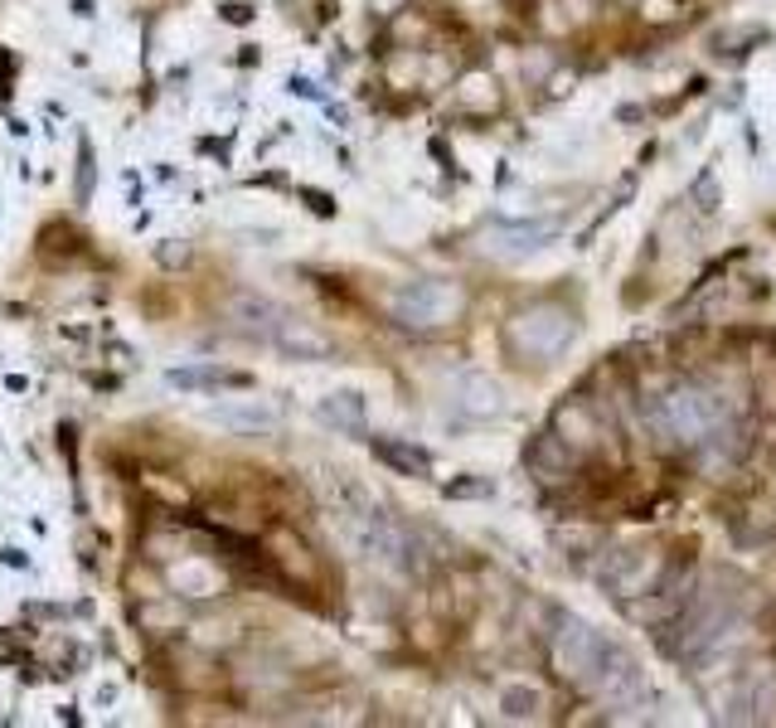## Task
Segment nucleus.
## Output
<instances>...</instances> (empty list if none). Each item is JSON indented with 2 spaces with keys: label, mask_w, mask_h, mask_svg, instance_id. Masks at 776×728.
Instances as JSON below:
<instances>
[{
  "label": "nucleus",
  "mask_w": 776,
  "mask_h": 728,
  "mask_svg": "<svg viewBox=\"0 0 776 728\" xmlns=\"http://www.w3.org/2000/svg\"><path fill=\"white\" fill-rule=\"evenodd\" d=\"M204 423H214V428H224V432H238V437H267L282 428V413L263 399H233V403H214V409L204 413Z\"/></svg>",
  "instance_id": "nucleus-10"
},
{
  "label": "nucleus",
  "mask_w": 776,
  "mask_h": 728,
  "mask_svg": "<svg viewBox=\"0 0 776 728\" xmlns=\"http://www.w3.org/2000/svg\"><path fill=\"white\" fill-rule=\"evenodd\" d=\"M369 447H374V456L389 466V472L412 476V481H428V476H432V456L422 452V447L403 442V437H374Z\"/></svg>",
  "instance_id": "nucleus-13"
},
{
  "label": "nucleus",
  "mask_w": 776,
  "mask_h": 728,
  "mask_svg": "<svg viewBox=\"0 0 776 728\" xmlns=\"http://www.w3.org/2000/svg\"><path fill=\"white\" fill-rule=\"evenodd\" d=\"M272 350H282L287 360H302V364H310V360H330V355H335V346H330V340L320 336V330L310 326V321L292 316V311H287L282 330L272 336Z\"/></svg>",
  "instance_id": "nucleus-12"
},
{
  "label": "nucleus",
  "mask_w": 776,
  "mask_h": 728,
  "mask_svg": "<svg viewBox=\"0 0 776 728\" xmlns=\"http://www.w3.org/2000/svg\"><path fill=\"white\" fill-rule=\"evenodd\" d=\"M267 564L282 574V582H292V588H320L316 549H310L292 525H277L272 535H267Z\"/></svg>",
  "instance_id": "nucleus-7"
},
{
  "label": "nucleus",
  "mask_w": 776,
  "mask_h": 728,
  "mask_svg": "<svg viewBox=\"0 0 776 728\" xmlns=\"http://www.w3.org/2000/svg\"><path fill=\"white\" fill-rule=\"evenodd\" d=\"M74 15H82V20H92V15H98V5H92V0H74Z\"/></svg>",
  "instance_id": "nucleus-25"
},
{
  "label": "nucleus",
  "mask_w": 776,
  "mask_h": 728,
  "mask_svg": "<svg viewBox=\"0 0 776 728\" xmlns=\"http://www.w3.org/2000/svg\"><path fill=\"white\" fill-rule=\"evenodd\" d=\"M306 200H310V210H316V214H330V200H326V194H306Z\"/></svg>",
  "instance_id": "nucleus-27"
},
{
  "label": "nucleus",
  "mask_w": 776,
  "mask_h": 728,
  "mask_svg": "<svg viewBox=\"0 0 776 728\" xmlns=\"http://www.w3.org/2000/svg\"><path fill=\"white\" fill-rule=\"evenodd\" d=\"M137 627L151 631V637H170V631H185V607L180 602H165V592L137 602Z\"/></svg>",
  "instance_id": "nucleus-18"
},
{
  "label": "nucleus",
  "mask_w": 776,
  "mask_h": 728,
  "mask_svg": "<svg viewBox=\"0 0 776 728\" xmlns=\"http://www.w3.org/2000/svg\"><path fill=\"white\" fill-rule=\"evenodd\" d=\"M583 462V456H573L563 442H558L554 432H544L539 442L530 447V472L539 476V481H568V472Z\"/></svg>",
  "instance_id": "nucleus-15"
},
{
  "label": "nucleus",
  "mask_w": 776,
  "mask_h": 728,
  "mask_svg": "<svg viewBox=\"0 0 776 728\" xmlns=\"http://www.w3.org/2000/svg\"><path fill=\"white\" fill-rule=\"evenodd\" d=\"M544 243H554V228L548 224H510L495 234V253L500 258H534Z\"/></svg>",
  "instance_id": "nucleus-17"
},
{
  "label": "nucleus",
  "mask_w": 776,
  "mask_h": 728,
  "mask_svg": "<svg viewBox=\"0 0 776 728\" xmlns=\"http://www.w3.org/2000/svg\"><path fill=\"white\" fill-rule=\"evenodd\" d=\"M451 409H457L466 423H500L510 403H505V389L491 374H457V384H451Z\"/></svg>",
  "instance_id": "nucleus-9"
},
{
  "label": "nucleus",
  "mask_w": 776,
  "mask_h": 728,
  "mask_svg": "<svg viewBox=\"0 0 776 728\" xmlns=\"http://www.w3.org/2000/svg\"><path fill=\"white\" fill-rule=\"evenodd\" d=\"M447 495H451V501H466V495H491V481H475V476H471V481H451Z\"/></svg>",
  "instance_id": "nucleus-24"
},
{
  "label": "nucleus",
  "mask_w": 776,
  "mask_h": 728,
  "mask_svg": "<svg viewBox=\"0 0 776 728\" xmlns=\"http://www.w3.org/2000/svg\"><path fill=\"white\" fill-rule=\"evenodd\" d=\"M39 248H44V253H64V248H82V234H74L68 224H44V228H39Z\"/></svg>",
  "instance_id": "nucleus-21"
},
{
  "label": "nucleus",
  "mask_w": 776,
  "mask_h": 728,
  "mask_svg": "<svg viewBox=\"0 0 776 728\" xmlns=\"http://www.w3.org/2000/svg\"><path fill=\"white\" fill-rule=\"evenodd\" d=\"M389 311L403 330H442L466 311V291L461 283H447V277H418V283L393 291Z\"/></svg>",
  "instance_id": "nucleus-4"
},
{
  "label": "nucleus",
  "mask_w": 776,
  "mask_h": 728,
  "mask_svg": "<svg viewBox=\"0 0 776 728\" xmlns=\"http://www.w3.org/2000/svg\"><path fill=\"white\" fill-rule=\"evenodd\" d=\"M175 389H200V393H219V389H247V374L219 369V364H194V369H170Z\"/></svg>",
  "instance_id": "nucleus-16"
},
{
  "label": "nucleus",
  "mask_w": 776,
  "mask_h": 728,
  "mask_svg": "<svg viewBox=\"0 0 776 728\" xmlns=\"http://www.w3.org/2000/svg\"><path fill=\"white\" fill-rule=\"evenodd\" d=\"M229 321H233V330H243V336H253V340H263V346H272V336L282 330L287 311L277 306V301H267V297L238 291V297L229 301Z\"/></svg>",
  "instance_id": "nucleus-11"
},
{
  "label": "nucleus",
  "mask_w": 776,
  "mask_h": 728,
  "mask_svg": "<svg viewBox=\"0 0 776 728\" xmlns=\"http://www.w3.org/2000/svg\"><path fill=\"white\" fill-rule=\"evenodd\" d=\"M646 423L665 447H709L733 423V409L713 384L675 379L646 399Z\"/></svg>",
  "instance_id": "nucleus-1"
},
{
  "label": "nucleus",
  "mask_w": 776,
  "mask_h": 728,
  "mask_svg": "<svg viewBox=\"0 0 776 728\" xmlns=\"http://www.w3.org/2000/svg\"><path fill=\"white\" fill-rule=\"evenodd\" d=\"M155 263H161V267H185V263H190V248H185L180 238H165V243L155 248Z\"/></svg>",
  "instance_id": "nucleus-23"
},
{
  "label": "nucleus",
  "mask_w": 776,
  "mask_h": 728,
  "mask_svg": "<svg viewBox=\"0 0 776 728\" xmlns=\"http://www.w3.org/2000/svg\"><path fill=\"white\" fill-rule=\"evenodd\" d=\"M165 582H170L180 598H214V592L224 588V574L219 568H209L204 558H175Z\"/></svg>",
  "instance_id": "nucleus-14"
},
{
  "label": "nucleus",
  "mask_w": 776,
  "mask_h": 728,
  "mask_svg": "<svg viewBox=\"0 0 776 728\" xmlns=\"http://www.w3.org/2000/svg\"><path fill=\"white\" fill-rule=\"evenodd\" d=\"M355 549L369 558V564L412 568V539L403 535V525L393 515H384V510L355 515Z\"/></svg>",
  "instance_id": "nucleus-6"
},
{
  "label": "nucleus",
  "mask_w": 776,
  "mask_h": 728,
  "mask_svg": "<svg viewBox=\"0 0 776 728\" xmlns=\"http://www.w3.org/2000/svg\"><path fill=\"white\" fill-rule=\"evenodd\" d=\"M577 340V321L568 306H558V301H530V306H520L510 316V326H505V346H510V355L520 364H530V369H544V364L563 360L568 350H573Z\"/></svg>",
  "instance_id": "nucleus-3"
},
{
  "label": "nucleus",
  "mask_w": 776,
  "mask_h": 728,
  "mask_svg": "<svg viewBox=\"0 0 776 728\" xmlns=\"http://www.w3.org/2000/svg\"><path fill=\"white\" fill-rule=\"evenodd\" d=\"M369 5H374V10H379V15H393V10H398V5H403V0H369Z\"/></svg>",
  "instance_id": "nucleus-26"
},
{
  "label": "nucleus",
  "mask_w": 776,
  "mask_h": 728,
  "mask_svg": "<svg viewBox=\"0 0 776 728\" xmlns=\"http://www.w3.org/2000/svg\"><path fill=\"white\" fill-rule=\"evenodd\" d=\"M500 710H505V719H539L544 694L534 690V685H510V690L500 694Z\"/></svg>",
  "instance_id": "nucleus-20"
},
{
  "label": "nucleus",
  "mask_w": 776,
  "mask_h": 728,
  "mask_svg": "<svg viewBox=\"0 0 776 728\" xmlns=\"http://www.w3.org/2000/svg\"><path fill=\"white\" fill-rule=\"evenodd\" d=\"M621 647L607 631H597L593 622L573 617V612H558L554 627H548V661H554V675L563 685H577V690H593L602 685V675L612 670V661Z\"/></svg>",
  "instance_id": "nucleus-2"
},
{
  "label": "nucleus",
  "mask_w": 776,
  "mask_h": 728,
  "mask_svg": "<svg viewBox=\"0 0 776 728\" xmlns=\"http://www.w3.org/2000/svg\"><path fill=\"white\" fill-rule=\"evenodd\" d=\"M0 558H5L10 568H25V554H20V549H5V554H0Z\"/></svg>",
  "instance_id": "nucleus-28"
},
{
  "label": "nucleus",
  "mask_w": 776,
  "mask_h": 728,
  "mask_svg": "<svg viewBox=\"0 0 776 728\" xmlns=\"http://www.w3.org/2000/svg\"><path fill=\"white\" fill-rule=\"evenodd\" d=\"M548 432H554L573 456H593L597 447H602V423H597V413H593V403L587 399H563L558 403L554 418H548Z\"/></svg>",
  "instance_id": "nucleus-8"
},
{
  "label": "nucleus",
  "mask_w": 776,
  "mask_h": 728,
  "mask_svg": "<svg viewBox=\"0 0 776 728\" xmlns=\"http://www.w3.org/2000/svg\"><path fill=\"white\" fill-rule=\"evenodd\" d=\"M665 574L670 554L660 544H621L597 564V582H602L607 598H646L665 582Z\"/></svg>",
  "instance_id": "nucleus-5"
},
{
  "label": "nucleus",
  "mask_w": 776,
  "mask_h": 728,
  "mask_svg": "<svg viewBox=\"0 0 776 728\" xmlns=\"http://www.w3.org/2000/svg\"><path fill=\"white\" fill-rule=\"evenodd\" d=\"M320 418H326L330 428L359 437V432H365V399H359V393H349V389H340V393H330V399H320Z\"/></svg>",
  "instance_id": "nucleus-19"
},
{
  "label": "nucleus",
  "mask_w": 776,
  "mask_h": 728,
  "mask_svg": "<svg viewBox=\"0 0 776 728\" xmlns=\"http://www.w3.org/2000/svg\"><path fill=\"white\" fill-rule=\"evenodd\" d=\"M92 146H88V137L78 141V175H74V190H78V204H88L92 200Z\"/></svg>",
  "instance_id": "nucleus-22"
}]
</instances>
